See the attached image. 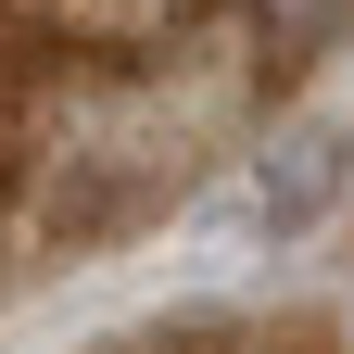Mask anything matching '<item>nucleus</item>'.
<instances>
[{"label": "nucleus", "instance_id": "nucleus-1", "mask_svg": "<svg viewBox=\"0 0 354 354\" xmlns=\"http://www.w3.org/2000/svg\"><path fill=\"white\" fill-rule=\"evenodd\" d=\"M342 190H354V114H304L291 140L266 152V177H253V241H266V253H291Z\"/></svg>", "mask_w": 354, "mask_h": 354}]
</instances>
